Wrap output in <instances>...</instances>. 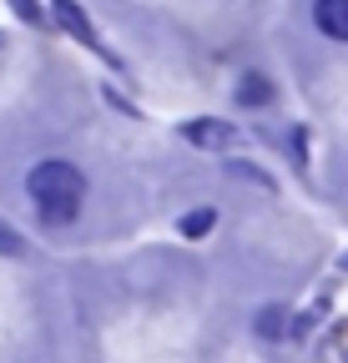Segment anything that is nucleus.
<instances>
[{"label": "nucleus", "instance_id": "4", "mask_svg": "<svg viewBox=\"0 0 348 363\" xmlns=\"http://www.w3.org/2000/svg\"><path fill=\"white\" fill-rule=\"evenodd\" d=\"M187 136H192L197 147H228V142H232V126H212V121H192V126H187Z\"/></svg>", "mask_w": 348, "mask_h": 363}, {"label": "nucleus", "instance_id": "6", "mask_svg": "<svg viewBox=\"0 0 348 363\" xmlns=\"http://www.w3.org/2000/svg\"><path fill=\"white\" fill-rule=\"evenodd\" d=\"M212 227H217V212H212V207H197V212L182 217V238H207Z\"/></svg>", "mask_w": 348, "mask_h": 363}, {"label": "nucleus", "instance_id": "1", "mask_svg": "<svg viewBox=\"0 0 348 363\" xmlns=\"http://www.w3.org/2000/svg\"><path fill=\"white\" fill-rule=\"evenodd\" d=\"M26 192H30L35 202H81V197H86V177H81L71 162L51 157V162H35V167H30Z\"/></svg>", "mask_w": 348, "mask_h": 363}, {"label": "nucleus", "instance_id": "9", "mask_svg": "<svg viewBox=\"0 0 348 363\" xmlns=\"http://www.w3.org/2000/svg\"><path fill=\"white\" fill-rule=\"evenodd\" d=\"M0 252H21V233H16V227H0Z\"/></svg>", "mask_w": 348, "mask_h": 363}, {"label": "nucleus", "instance_id": "5", "mask_svg": "<svg viewBox=\"0 0 348 363\" xmlns=\"http://www.w3.org/2000/svg\"><path fill=\"white\" fill-rule=\"evenodd\" d=\"M35 212H40V222H46V227H66V222H76L81 202H35Z\"/></svg>", "mask_w": 348, "mask_h": 363}, {"label": "nucleus", "instance_id": "2", "mask_svg": "<svg viewBox=\"0 0 348 363\" xmlns=\"http://www.w3.org/2000/svg\"><path fill=\"white\" fill-rule=\"evenodd\" d=\"M313 26L328 40H348V0H313Z\"/></svg>", "mask_w": 348, "mask_h": 363}, {"label": "nucleus", "instance_id": "3", "mask_svg": "<svg viewBox=\"0 0 348 363\" xmlns=\"http://www.w3.org/2000/svg\"><path fill=\"white\" fill-rule=\"evenodd\" d=\"M237 101H242V106H268V101H273L268 76H257V71H252V76H242V81H237Z\"/></svg>", "mask_w": 348, "mask_h": 363}, {"label": "nucleus", "instance_id": "8", "mask_svg": "<svg viewBox=\"0 0 348 363\" xmlns=\"http://www.w3.org/2000/svg\"><path fill=\"white\" fill-rule=\"evenodd\" d=\"M56 11H61V21H66V26H71V30H76L81 40H91V26H86V21H81V11L71 6V0H56Z\"/></svg>", "mask_w": 348, "mask_h": 363}, {"label": "nucleus", "instance_id": "7", "mask_svg": "<svg viewBox=\"0 0 348 363\" xmlns=\"http://www.w3.org/2000/svg\"><path fill=\"white\" fill-rule=\"evenodd\" d=\"M257 333H263V338H283V333H288L283 308H263V318H257Z\"/></svg>", "mask_w": 348, "mask_h": 363}]
</instances>
